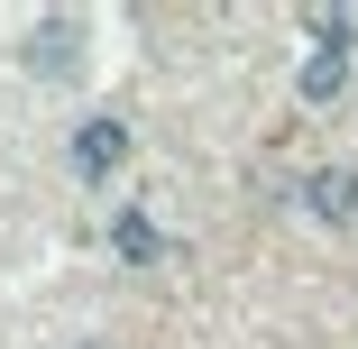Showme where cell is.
<instances>
[{
	"label": "cell",
	"instance_id": "1",
	"mask_svg": "<svg viewBox=\"0 0 358 349\" xmlns=\"http://www.w3.org/2000/svg\"><path fill=\"white\" fill-rule=\"evenodd\" d=\"M313 55H303V101H331L349 83V10H313Z\"/></svg>",
	"mask_w": 358,
	"mask_h": 349
},
{
	"label": "cell",
	"instance_id": "2",
	"mask_svg": "<svg viewBox=\"0 0 358 349\" xmlns=\"http://www.w3.org/2000/svg\"><path fill=\"white\" fill-rule=\"evenodd\" d=\"M83 55H92V46H83V19H37V28H28V64H37L46 83H74Z\"/></svg>",
	"mask_w": 358,
	"mask_h": 349
},
{
	"label": "cell",
	"instance_id": "3",
	"mask_svg": "<svg viewBox=\"0 0 358 349\" xmlns=\"http://www.w3.org/2000/svg\"><path fill=\"white\" fill-rule=\"evenodd\" d=\"M303 202H313L331 230H349V221H358V175H349V166H322V175H303Z\"/></svg>",
	"mask_w": 358,
	"mask_h": 349
},
{
	"label": "cell",
	"instance_id": "4",
	"mask_svg": "<svg viewBox=\"0 0 358 349\" xmlns=\"http://www.w3.org/2000/svg\"><path fill=\"white\" fill-rule=\"evenodd\" d=\"M120 157H129V129H120V120H83V129H74V166H83V175H110Z\"/></svg>",
	"mask_w": 358,
	"mask_h": 349
},
{
	"label": "cell",
	"instance_id": "5",
	"mask_svg": "<svg viewBox=\"0 0 358 349\" xmlns=\"http://www.w3.org/2000/svg\"><path fill=\"white\" fill-rule=\"evenodd\" d=\"M120 257H138V266H148V257H157V230H148V221H138V212L120 221Z\"/></svg>",
	"mask_w": 358,
	"mask_h": 349
}]
</instances>
